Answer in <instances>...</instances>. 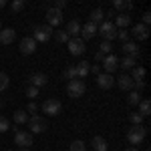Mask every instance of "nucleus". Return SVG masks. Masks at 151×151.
Returning a JSON list of instances; mask_svg holds the SVG:
<instances>
[{"label":"nucleus","mask_w":151,"mask_h":151,"mask_svg":"<svg viewBox=\"0 0 151 151\" xmlns=\"http://www.w3.org/2000/svg\"><path fill=\"white\" fill-rule=\"evenodd\" d=\"M117 30H119V28H117L111 20H103V22L97 26V35H101L103 40H107V42H111L113 38H117Z\"/></svg>","instance_id":"obj_1"},{"label":"nucleus","mask_w":151,"mask_h":151,"mask_svg":"<svg viewBox=\"0 0 151 151\" xmlns=\"http://www.w3.org/2000/svg\"><path fill=\"white\" fill-rule=\"evenodd\" d=\"M145 135H147V129L143 127V125H133V127L127 131V141L131 143V147H135V145L143 143Z\"/></svg>","instance_id":"obj_2"},{"label":"nucleus","mask_w":151,"mask_h":151,"mask_svg":"<svg viewBox=\"0 0 151 151\" xmlns=\"http://www.w3.org/2000/svg\"><path fill=\"white\" fill-rule=\"evenodd\" d=\"M85 91H87V85H85V81H81V79H73V81H69V85H67V95H69L70 99L83 97Z\"/></svg>","instance_id":"obj_3"},{"label":"nucleus","mask_w":151,"mask_h":151,"mask_svg":"<svg viewBox=\"0 0 151 151\" xmlns=\"http://www.w3.org/2000/svg\"><path fill=\"white\" fill-rule=\"evenodd\" d=\"M28 129H30V133H45L48 129V123L45 117L32 115V117H28Z\"/></svg>","instance_id":"obj_4"},{"label":"nucleus","mask_w":151,"mask_h":151,"mask_svg":"<svg viewBox=\"0 0 151 151\" xmlns=\"http://www.w3.org/2000/svg\"><path fill=\"white\" fill-rule=\"evenodd\" d=\"M52 32H55V30H52L48 24H40V26H36V28H35L32 38H35V42H47V40L52 38Z\"/></svg>","instance_id":"obj_5"},{"label":"nucleus","mask_w":151,"mask_h":151,"mask_svg":"<svg viewBox=\"0 0 151 151\" xmlns=\"http://www.w3.org/2000/svg\"><path fill=\"white\" fill-rule=\"evenodd\" d=\"M32 141H35V137L30 131H16V135H14V143L20 145V149H28L32 145Z\"/></svg>","instance_id":"obj_6"},{"label":"nucleus","mask_w":151,"mask_h":151,"mask_svg":"<svg viewBox=\"0 0 151 151\" xmlns=\"http://www.w3.org/2000/svg\"><path fill=\"white\" fill-rule=\"evenodd\" d=\"M60 109H63V105L58 99H47L45 103H42V113H47L48 117H55L60 113Z\"/></svg>","instance_id":"obj_7"},{"label":"nucleus","mask_w":151,"mask_h":151,"mask_svg":"<svg viewBox=\"0 0 151 151\" xmlns=\"http://www.w3.org/2000/svg\"><path fill=\"white\" fill-rule=\"evenodd\" d=\"M67 47H69V52L73 55V57L85 55V40H81L79 36H77V38H70L69 42H67Z\"/></svg>","instance_id":"obj_8"},{"label":"nucleus","mask_w":151,"mask_h":151,"mask_svg":"<svg viewBox=\"0 0 151 151\" xmlns=\"http://www.w3.org/2000/svg\"><path fill=\"white\" fill-rule=\"evenodd\" d=\"M117 69H119V58H117L115 55H107V57L103 58V70L107 75H111V73H115Z\"/></svg>","instance_id":"obj_9"},{"label":"nucleus","mask_w":151,"mask_h":151,"mask_svg":"<svg viewBox=\"0 0 151 151\" xmlns=\"http://www.w3.org/2000/svg\"><path fill=\"white\" fill-rule=\"evenodd\" d=\"M63 22V12L57 10V8H48L47 10V24L52 28V26H58Z\"/></svg>","instance_id":"obj_10"},{"label":"nucleus","mask_w":151,"mask_h":151,"mask_svg":"<svg viewBox=\"0 0 151 151\" xmlns=\"http://www.w3.org/2000/svg\"><path fill=\"white\" fill-rule=\"evenodd\" d=\"M131 35L135 40H147L149 38V26H145V24H135L133 26V30H131Z\"/></svg>","instance_id":"obj_11"},{"label":"nucleus","mask_w":151,"mask_h":151,"mask_svg":"<svg viewBox=\"0 0 151 151\" xmlns=\"http://www.w3.org/2000/svg\"><path fill=\"white\" fill-rule=\"evenodd\" d=\"M97 85H99V89H103V91H109V89L115 85V79H113V75L101 73V75L97 77Z\"/></svg>","instance_id":"obj_12"},{"label":"nucleus","mask_w":151,"mask_h":151,"mask_svg":"<svg viewBox=\"0 0 151 151\" xmlns=\"http://www.w3.org/2000/svg\"><path fill=\"white\" fill-rule=\"evenodd\" d=\"M36 50V42L32 36H24L22 40H20V52L22 55H32Z\"/></svg>","instance_id":"obj_13"},{"label":"nucleus","mask_w":151,"mask_h":151,"mask_svg":"<svg viewBox=\"0 0 151 151\" xmlns=\"http://www.w3.org/2000/svg\"><path fill=\"white\" fill-rule=\"evenodd\" d=\"M48 83V77L45 73H35V75H30V79H28V85H32L36 89H40V87H45Z\"/></svg>","instance_id":"obj_14"},{"label":"nucleus","mask_w":151,"mask_h":151,"mask_svg":"<svg viewBox=\"0 0 151 151\" xmlns=\"http://www.w3.org/2000/svg\"><path fill=\"white\" fill-rule=\"evenodd\" d=\"M115 85L121 89V91H127L129 93V91H133V85H135V83H133V79H131L129 75H121V77L115 81Z\"/></svg>","instance_id":"obj_15"},{"label":"nucleus","mask_w":151,"mask_h":151,"mask_svg":"<svg viewBox=\"0 0 151 151\" xmlns=\"http://www.w3.org/2000/svg\"><path fill=\"white\" fill-rule=\"evenodd\" d=\"M81 40H91L95 35H97V24L93 22H87L85 26H81Z\"/></svg>","instance_id":"obj_16"},{"label":"nucleus","mask_w":151,"mask_h":151,"mask_svg":"<svg viewBox=\"0 0 151 151\" xmlns=\"http://www.w3.org/2000/svg\"><path fill=\"white\" fill-rule=\"evenodd\" d=\"M14 38H16V30H14V28H4V30H0V42H2V45H12Z\"/></svg>","instance_id":"obj_17"},{"label":"nucleus","mask_w":151,"mask_h":151,"mask_svg":"<svg viewBox=\"0 0 151 151\" xmlns=\"http://www.w3.org/2000/svg\"><path fill=\"white\" fill-rule=\"evenodd\" d=\"M65 32H67L70 38H77V36L81 35V24H79V20H77V18L69 20V24H67V30H65Z\"/></svg>","instance_id":"obj_18"},{"label":"nucleus","mask_w":151,"mask_h":151,"mask_svg":"<svg viewBox=\"0 0 151 151\" xmlns=\"http://www.w3.org/2000/svg\"><path fill=\"white\" fill-rule=\"evenodd\" d=\"M123 52H125V57H133V58H137L139 57V48H137V45L135 42H123Z\"/></svg>","instance_id":"obj_19"},{"label":"nucleus","mask_w":151,"mask_h":151,"mask_svg":"<svg viewBox=\"0 0 151 151\" xmlns=\"http://www.w3.org/2000/svg\"><path fill=\"white\" fill-rule=\"evenodd\" d=\"M75 69H77V79L83 81V79L89 75V70H91V63H89V60H83V63H79Z\"/></svg>","instance_id":"obj_20"},{"label":"nucleus","mask_w":151,"mask_h":151,"mask_svg":"<svg viewBox=\"0 0 151 151\" xmlns=\"http://www.w3.org/2000/svg\"><path fill=\"white\" fill-rule=\"evenodd\" d=\"M117 28H127L129 24H131V16L129 14H123V12H119L115 16V22H113Z\"/></svg>","instance_id":"obj_21"},{"label":"nucleus","mask_w":151,"mask_h":151,"mask_svg":"<svg viewBox=\"0 0 151 151\" xmlns=\"http://www.w3.org/2000/svg\"><path fill=\"white\" fill-rule=\"evenodd\" d=\"M103 20H105V12L101 10V8H95V10H91V14H89V22L101 24Z\"/></svg>","instance_id":"obj_22"},{"label":"nucleus","mask_w":151,"mask_h":151,"mask_svg":"<svg viewBox=\"0 0 151 151\" xmlns=\"http://www.w3.org/2000/svg\"><path fill=\"white\" fill-rule=\"evenodd\" d=\"M115 6L117 10H121L123 14H127L129 10H133V2H129V0H115Z\"/></svg>","instance_id":"obj_23"},{"label":"nucleus","mask_w":151,"mask_h":151,"mask_svg":"<svg viewBox=\"0 0 151 151\" xmlns=\"http://www.w3.org/2000/svg\"><path fill=\"white\" fill-rule=\"evenodd\" d=\"M91 147H93L95 151H107V141H105L103 137H99V135H97V137L91 139Z\"/></svg>","instance_id":"obj_24"},{"label":"nucleus","mask_w":151,"mask_h":151,"mask_svg":"<svg viewBox=\"0 0 151 151\" xmlns=\"http://www.w3.org/2000/svg\"><path fill=\"white\" fill-rule=\"evenodd\" d=\"M131 70H133V73H131L129 77L133 79V83H137V81H143V79H145V69H143V67H133Z\"/></svg>","instance_id":"obj_25"},{"label":"nucleus","mask_w":151,"mask_h":151,"mask_svg":"<svg viewBox=\"0 0 151 151\" xmlns=\"http://www.w3.org/2000/svg\"><path fill=\"white\" fill-rule=\"evenodd\" d=\"M137 113H141V117H149L151 115V103H149V99H143L139 103V111Z\"/></svg>","instance_id":"obj_26"},{"label":"nucleus","mask_w":151,"mask_h":151,"mask_svg":"<svg viewBox=\"0 0 151 151\" xmlns=\"http://www.w3.org/2000/svg\"><path fill=\"white\" fill-rule=\"evenodd\" d=\"M14 123H16V125H24V123H28V113L22 111V109L16 111V113H14Z\"/></svg>","instance_id":"obj_27"},{"label":"nucleus","mask_w":151,"mask_h":151,"mask_svg":"<svg viewBox=\"0 0 151 151\" xmlns=\"http://www.w3.org/2000/svg\"><path fill=\"white\" fill-rule=\"evenodd\" d=\"M135 63H137V58L123 57L121 60H119V67H121V69H133V67H135Z\"/></svg>","instance_id":"obj_28"},{"label":"nucleus","mask_w":151,"mask_h":151,"mask_svg":"<svg viewBox=\"0 0 151 151\" xmlns=\"http://www.w3.org/2000/svg\"><path fill=\"white\" fill-rule=\"evenodd\" d=\"M127 103L131 105V107H135V105L141 103V95L137 93V91H129V97H127Z\"/></svg>","instance_id":"obj_29"},{"label":"nucleus","mask_w":151,"mask_h":151,"mask_svg":"<svg viewBox=\"0 0 151 151\" xmlns=\"http://www.w3.org/2000/svg\"><path fill=\"white\" fill-rule=\"evenodd\" d=\"M69 151H87V145H85V141L75 139V141L69 145Z\"/></svg>","instance_id":"obj_30"},{"label":"nucleus","mask_w":151,"mask_h":151,"mask_svg":"<svg viewBox=\"0 0 151 151\" xmlns=\"http://www.w3.org/2000/svg\"><path fill=\"white\" fill-rule=\"evenodd\" d=\"M63 77L67 79V81H73V79H77V69H75V65H70L67 69L63 70Z\"/></svg>","instance_id":"obj_31"},{"label":"nucleus","mask_w":151,"mask_h":151,"mask_svg":"<svg viewBox=\"0 0 151 151\" xmlns=\"http://www.w3.org/2000/svg\"><path fill=\"white\" fill-rule=\"evenodd\" d=\"M52 36H55V40H57V42H65V45L70 40V36L67 35L65 30H57V32H52Z\"/></svg>","instance_id":"obj_32"},{"label":"nucleus","mask_w":151,"mask_h":151,"mask_svg":"<svg viewBox=\"0 0 151 151\" xmlns=\"http://www.w3.org/2000/svg\"><path fill=\"white\" fill-rule=\"evenodd\" d=\"M8 85H10V79H8V75L0 70V93H2V91H6V89H8Z\"/></svg>","instance_id":"obj_33"},{"label":"nucleus","mask_w":151,"mask_h":151,"mask_svg":"<svg viewBox=\"0 0 151 151\" xmlns=\"http://www.w3.org/2000/svg\"><path fill=\"white\" fill-rule=\"evenodd\" d=\"M111 50H113V47H111V42H107V40H103V42H101V47H99V52L107 57V55H111Z\"/></svg>","instance_id":"obj_34"},{"label":"nucleus","mask_w":151,"mask_h":151,"mask_svg":"<svg viewBox=\"0 0 151 151\" xmlns=\"http://www.w3.org/2000/svg\"><path fill=\"white\" fill-rule=\"evenodd\" d=\"M38 91H40V89H36L32 85H26V97H28V99H36V97H38Z\"/></svg>","instance_id":"obj_35"},{"label":"nucleus","mask_w":151,"mask_h":151,"mask_svg":"<svg viewBox=\"0 0 151 151\" xmlns=\"http://www.w3.org/2000/svg\"><path fill=\"white\" fill-rule=\"evenodd\" d=\"M129 121L133 125H141L143 123V117H141V113H129Z\"/></svg>","instance_id":"obj_36"},{"label":"nucleus","mask_w":151,"mask_h":151,"mask_svg":"<svg viewBox=\"0 0 151 151\" xmlns=\"http://www.w3.org/2000/svg\"><path fill=\"white\" fill-rule=\"evenodd\" d=\"M10 129V123H8V119L4 115H0V133H6Z\"/></svg>","instance_id":"obj_37"},{"label":"nucleus","mask_w":151,"mask_h":151,"mask_svg":"<svg viewBox=\"0 0 151 151\" xmlns=\"http://www.w3.org/2000/svg\"><path fill=\"white\" fill-rule=\"evenodd\" d=\"M22 8H24V0H14V2L10 4V10L12 12H20Z\"/></svg>","instance_id":"obj_38"},{"label":"nucleus","mask_w":151,"mask_h":151,"mask_svg":"<svg viewBox=\"0 0 151 151\" xmlns=\"http://www.w3.org/2000/svg\"><path fill=\"white\" fill-rule=\"evenodd\" d=\"M117 38H121V42H129V30H127V28L117 30Z\"/></svg>","instance_id":"obj_39"},{"label":"nucleus","mask_w":151,"mask_h":151,"mask_svg":"<svg viewBox=\"0 0 151 151\" xmlns=\"http://www.w3.org/2000/svg\"><path fill=\"white\" fill-rule=\"evenodd\" d=\"M65 6H67V0H57L52 8H57V10H60V12H63V8H65Z\"/></svg>","instance_id":"obj_40"},{"label":"nucleus","mask_w":151,"mask_h":151,"mask_svg":"<svg viewBox=\"0 0 151 151\" xmlns=\"http://www.w3.org/2000/svg\"><path fill=\"white\" fill-rule=\"evenodd\" d=\"M26 111H28V113H36V111H38V105H36L35 101H32V103H28V109H26Z\"/></svg>","instance_id":"obj_41"},{"label":"nucleus","mask_w":151,"mask_h":151,"mask_svg":"<svg viewBox=\"0 0 151 151\" xmlns=\"http://www.w3.org/2000/svg\"><path fill=\"white\" fill-rule=\"evenodd\" d=\"M149 22H151V12H145V14H143V22H141V24L149 26Z\"/></svg>","instance_id":"obj_42"},{"label":"nucleus","mask_w":151,"mask_h":151,"mask_svg":"<svg viewBox=\"0 0 151 151\" xmlns=\"http://www.w3.org/2000/svg\"><path fill=\"white\" fill-rule=\"evenodd\" d=\"M89 73H93V75L99 77V75H101V67H99V65H91V70H89Z\"/></svg>","instance_id":"obj_43"},{"label":"nucleus","mask_w":151,"mask_h":151,"mask_svg":"<svg viewBox=\"0 0 151 151\" xmlns=\"http://www.w3.org/2000/svg\"><path fill=\"white\" fill-rule=\"evenodd\" d=\"M133 89H137V93H139L141 89H145V81H137L135 85H133Z\"/></svg>","instance_id":"obj_44"},{"label":"nucleus","mask_w":151,"mask_h":151,"mask_svg":"<svg viewBox=\"0 0 151 151\" xmlns=\"http://www.w3.org/2000/svg\"><path fill=\"white\" fill-rule=\"evenodd\" d=\"M103 58H105V55H101V52L95 55V60H99V63H103Z\"/></svg>","instance_id":"obj_45"},{"label":"nucleus","mask_w":151,"mask_h":151,"mask_svg":"<svg viewBox=\"0 0 151 151\" xmlns=\"http://www.w3.org/2000/svg\"><path fill=\"white\" fill-rule=\"evenodd\" d=\"M105 16H107V20H109L111 16H115V10H107V14H105Z\"/></svg>","instance_id":"obj_46"},{"label":"nucleus","mask_w":151,"mask_h":151,"mask_svg":"<svg viewBox=\"0 0 151 151\" xmlns=\"http://www.w3.org/2000/svg\"><path fill=\"white\" fill-rule=\"evenodd\" d=\"M6 6V0H0V8H4Z\"/></svg>","instance_id":"obj_47"},{"label":"nucleus","mask_w":151,"mask_h":151,"mask_svg":"<svg viewBox=\"0 0 151 151\" xmlns=\"http://www.w3.org/2000/svg\"><path fill=\"white\" fill-rule=\"evenodd\" d=\"M125 151H139V149H137V147H127Z\"/></svg>","instance_id":"obj_48"},{"label":"nucleus","mask_w":151,"mask_h":151,"mask_svg":"<svg viewBox=\"0 0 151 151\" xmlns=\"http://www.w3.org/2000/svg\"><path fill=\"white\" fill-rule=\"evenodd\" d=\"M2 107H4V101H2V99H0V109H2Z\"/></svg>","instance_id":"obj_49"},{"label":"nucleus","mask_w":151,"mask_h":151,"mask_svg":"<svg viewBox=\"0 0 151 151\" xmlns=\"http://www.w3.org/2000/svg\"><path fill=\"white\" fill-rule=\"evenodd\" d=\"M20 151H30V149H20Z\"/></svg>","instance_id":"obj_50"},{"label":"nucleus","mask_w":151,"mask_h":151,"mask_svg":"<svg viewBox=\"0 0 151 151\" xmlns=\"http://www.w3.org/2000/svg\"><path fill=\"white\" fill-rule=\"evenodd\" d=\"M4 151H12V149H4Z\"/></svg>","instance_id":"obj_51"},{"label":"nucleus","mask_w":151,"mask_h":151,"mask_svg":"<svg viewBox=\"0 0 151 151\" xmlns=\"http://www.w3.org/2000/svg\"><path fill=\"white\" fill-rule=\"evenodd\" d=\"M0 30H2V24H0Z\"/></svg>","instance_id":"obj_52"}]
</instances>
